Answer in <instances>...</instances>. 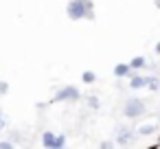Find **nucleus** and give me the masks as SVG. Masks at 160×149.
I'll use <instances>...</instances> for the list:
<instances>
[{
  "mask_svg": "<svg viewBox=\"0 0 160 149\" xmlns=\"http://www.w3.org/2000/svg\"><path fill=\"white\" fill-rule=\"evenodd\" d=\"M147 88H149V90H158V88H160V79H156V77H147Z\"/></svg>",
  "mask_w": 160,
  "mask_h": 149,
  "instance_id": "9d476101",
  "label": "nucleus"
},
{
  "mask_svg": "<svg viewBox=\"0 0 160 149\" xmlns=\"http://www.w3.org/2000/svg\"><path fill=\"white\" fill-rule=\"evenodd\" d=\"M88 105H90L92 110H97V107H99V99H97V97H90V99H88Z\"/></svg>",
  "mask_w": 160,
  "mask_h": 149,
  "instance_id": "f8f14e48",
  "label": "nucleus"
},
{
  "mask_svg": "<svg viewBox=\"0 0 160 149\" xmlns=\"http://www.w3.org/2000/svg\"><path fill=\"white\" fill-rule=\"evenodd\" d=\"M42 145L48 149H62L66 145V136L62 134H53V132H44L42 134Z\"/></svg>",
  "mask_w": 160,
  "mask_h": 149,
  "instance_id": "20e7f679",
  "label": "nucleus"
},
{
  "mask_svg": "<svg viewBox=\"0 0 160 149\" xmlns=\"http://www.w3.org/2000/svg\"><path fill=\"white\" fill-rule=\"evenodd\" d=\"M145 86H147V77H142V75H132L129 77V88L132 90H140Z\"/></svg>",
  "mask_w": 160,
  "mask_h": 149,
  "instance_id": "423d86ee",
  "label": "nucleus"
},
{
  "mask_svg": "<svg viewBox=\"0 0 160 149\" xmlns=\"http://www.w3.org/2000/svg\"><path fill=\"white\" fill-rule=\"evenodd\" d=\"M66 16L70 20H92L94 18V5L92 0H68L66 5Z\"/></svg>",
  "mask_w": 160,
  "mask_h": 149,
  "instance_id": "f257e3e1",
  "label": "nucleus"
},
{
  "mask_svg": "<svg viewBox=\"0 0 160 149\" xmlns=\"http://www.w3.org/2000/svg\"><path fill=\"white\" fill-rule=\"evenodd\" d=\"M7 90H9V86H7V83H5V81H0V94H5V92H7Z\"/></svg>",
  "mask_w": 160,
  "mask_h": 149,
  "instance_id": "2eb2a0df",
  "label": "nucleus"
},
{
  "mask_svg": "<svg viewBox=\"0 0 160 149\" xmlns=\"http://www.w3.org/2000/svg\"><path fill=\"white\" fill-rule=\"evenodd\" d=\"M5 129V118H2V114H0V132Z\"/></svg>",
  "mask_w": 160,
  "mask_h": 149,
  "instance_id": "dca6fc26",
  "label": "nucleus"
},
{
  "mask_svg": "<svg viewBox=\"0 0 160 149\" xmlns=\"http://www.w3.org/2000/svg\"><path fill=\"white\" fill-rule=\"evenodd\" d=\"M79 99H81L79 88H75V86H64V88H59V90L55 92L53 103H75V101H79Z\"/></svg>",
  "mask_w": 160,
  "mask_h": 149,
  "instance_id": "f03ea898",
  "label": "nucleus"
},
{
  "mask_svg": "<svg viewBox=\"0 0 160 149\" xmlns=\"http://www.w3.org/2000/svg\"><path fill=\"white\" fill-rule=\"evenodd\" d=\"M114 75H116L118 79L132 77V66H129V64H116V66H114Z\"/></svg>",
  "mask_w": 160,
  "mask_h": 149,
  "instance_id": "39448f33",
  "label": "nucleus"
},
{
  "mask_svg": "<svg viewBox=\"0 0 160 149\" xmlns=\"http://www.w3.org/2000/svg\"><path fill=\"white\" fill-rule=\"evenodd\" d=\"M11 147H13L11 140H0V149H11Z\"/></svg>",
  "mask_w": 160,
  "mask_h": 149,
  "instance_id": "ddd939ff",
  "label": "nucleus"
},
{
  "mask_svg": "<svg viewBox=\"0 0 160 149\" xmlns=\"http://www.w3.org/2000/svg\"><path fill=\"white\" fill-rule=\"evenodd\" d=\"M153 51H156V53H158V55H160V42H158V44H156V48H153Z\"/></svg>",
  "mask_w": 160,
  "mask_h": 149,
  "instance_id": "f3484780",
  "label": "nucleus"
},
{
  "mask_svg": "<svg viewBox=\"0 0 160 149\" xmlns=\"http://www.w3.org/2000/svg\"><path fill=\"white\" fill-rule=\"evenodd\" d=\"M156 7H160V0H156Z\"/></svg>",
  "mask_w": 160,
  "mask_h": 149,
  "instance_id": "a211bd4d",
  "label": "nucleus"
},
{
  "mask_svg": "<svg viewBox=\"0 0 160 149\" xmlns=\"http://www.w3.org/2000/svg\"><path fill=\"white\" fill-rule=\"evenodd\" d=\"M81 81H83V83H94V81H97V75H94L92 70H86V72L81 75Z\"/></svg>",
  "mask_w": 160,
  "mask_h": 149,
  "instance_id": "1a4fd4ad",
  "label": "nucleus"
},
{
  "mask_svg": "<svg viewBox=\"0 0 160 149\" xmlns=\"http://www.w3.org/2000/svg\"><path fill=\"white\" fill-rule=\"evenodd\" d=\"M145 101L142 99H127L125 101V105H123V114L127 116V118H140L142 114H145Z\"/></svg>",
  "mask_w": 160,
  "mask_h": 149,
  "instance_id": "7ed1b4c3",
  "label": "nucleus"
},
{
  "mask_svg": "<svg viewBox=\"0 0 160 149\" xmlns=\"http://www.w3.org/2000/svg\"><path fill=\"white\" fill-rule=\"evenodd\" d=\"M158 142H160V140H158Z\"/></svg>",
  "mask_w": 160,
  "mask_h": 149,
  "instance_id": "6ab92c4d",
  "label": "nucleus"
},
{
  "mask_svg": "<svg viewBox=\"0 0 160 149\" xmlns=\"http://www.w3.org/2000/svg\"><path fill=\"white\" fill-rule=\"evenodd\" d=\"M153 132H156V125H142V127L138 129L140 136H149V134H153Z\"/></svg>",
  "mask_w": 160,
  "mask_h": 149,
  "instance_id": "9b49d317",
  "label": "nucleus"
},
{
  "mask_svg": "<svg viewBox=\"0 0 160 149\" xmlns=\"http://www.w3.org/2000/svg\"><path fill=\"white\" fill-rule=\"evenodd\" d=\"M145 64H147V59H145L142 55H138V57H134V59L129 62V66H132V70H138V68H145Z\"/></svg>",
  "mask_w": 160,
  "mask_h": 149,
  "instance_id": "6e6552de",
  "label": "nucleus"
},
{
  "mask_svg": "<svg viewBox=\"0 0 160 149\" xmlns=\"http://www.w3.org/2000/svg\"><path fill=\"white\" fill-rule=\"evenodd\" d=\"M99 147H101V149H108V147H114V142H110V140H103Z\"/></svg>",
  "mask_w": 160,
  "mask_h": 149,
  "instance_id": "4468645a",
  "label": "nucleus"
},
{
  "mask_svg": "<svg viewBox=\"0 0 160 149\" xmlns=\"http://www.w3.org/2000/svg\"><path fill=\"white\" fill-rule=\"evenodd\" d=\"M132 138H134V132H132V129H123V132H118L116 145H127V142H129Z\"/></svg>",
  "mask_w": 160,
  "mask_h": 149,
  "instance_id": "0eeeda50",
  "label": "nucleus"
}]
</instances>
